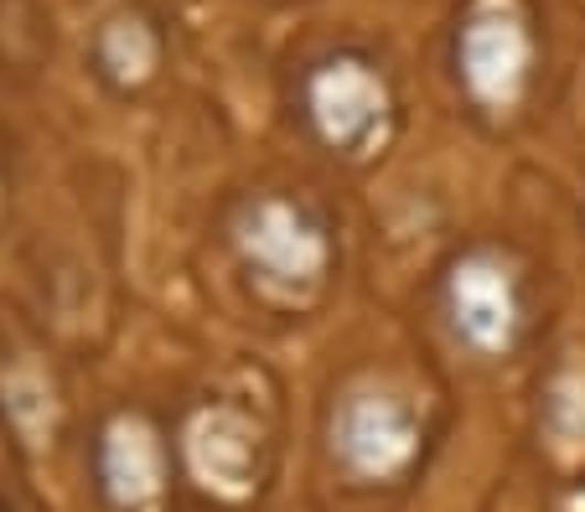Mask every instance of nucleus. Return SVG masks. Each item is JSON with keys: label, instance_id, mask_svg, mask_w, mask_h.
I'll return each mask as SVG.
<instances>
[{"label": "nucleus", "instance_id": "nucleus-10", "mask_svg": "<svg viewBox=\"0 0 585 512\" xmlns=\"http://www.w3.org/2000/svg\"><path fill=\"white\" fill-rule=\"evenodd\" d=\"M534 440L550 471L585 481V347L560 352L539 378Z\"/></svg>", "mask_w": 585, "mask_h": 512}, {"label": "nucleus", "instance_id": "nucleus-8", "mask_svg": "<svg viewBox=\"0 0 585 512\" xmlns=\"http://www.w3.org/2000/svg\"><path fill=\"white\" fill-rule=\"evenodd\" d=\"M68 383L32 331L0 337V420L21 450H57L68 435Z\"/></svg>", "mask_w": 585, "mask_h": 512}, {"label": "nucleus", "instance_id": "nucleus-7", "mask_svg": "<svg viewBox=\"0 0 585 512\" xmlns=\"http://www.w3.org/2000/svg\"><path fill=\"white\" fill-rule=\"evenodd\" d=\"M534 21L523 17L518 0H477L462 21H456V47H451V68L462 88L466 109L483 124L513 120L529 104L534 88Z\"/></svg>", "mask_w": 585, "mask_h": 512}, {"label": "nucleus", "instance_id": "nucleus-1", "mask_svg": "<svg viewBox=\"0 0 585 512\" xmlns=\"http://www.w3.org/2000/svg\"><path fill=\"white\" fill-rule=\"evenodd\" d=\"M218 243L243 301L270 322H316L343 280V222L327 197L291 182H264L228 197Z\"/></svg>", "mask_w": 585, "mask_h": 512}, {"label": "nucleus", "instance_id": "nucleus-11", "mask_svg": "<svg viewBox=\"0 0 585 512\" xmlns=\"http://www.w3.org/2000/svg\"><path fill=\"white\" fill-rule=\"evenodd\" d=\"M11 218V161H6V145H0V228Z\"/></svg>", "mask_w": 585, "mask_h": 512}, {"label": "nucleus", "instance_id": "nucleus-3", "mask_svg": "<svg viewBox=\"0 0 585 512\" xmlns=\"http://www.w3.org/2000/svg\"><path fill=\"white\" fill-rule=\"evenodd\" d=\"M182 492L207 512H254L280 477V389L259 368H228L172 414Z\"/></svg>", "mask_w": 585, "mask_h": 512}, {"label": "nucleus", "instance_id": "nucleus-9", "mask_svg": "<svg viewBox=\"0 0 585 512\" xmlns=\"http://www.w3.org/2000/svg\"><path fill=\"white\" fill-rule=\"evenodd\" d=\"M88 73L99 78L104 94L115 99H140L161 84L166 73V26L145 6H120L104 17L88 36Z\"/></svg>", "mask_w": 585, "mask_h": 512}, {"label": "nucleus", "instance_id": "nucleus-12", "mask_svg": "<svg viewBox=\"0 0 585 512\" xmlns=\"http://www.w3.org/2000/svg\"><path fill=\"white\" fill-rule=\"evenodd\" d=\"M0 512H6V508H0Z\"/></svg>", "mask_w": 585, "mask_h": 512}, {"label": "nucleus", "instance_id": "nucleus-6", "mask_svg": "<svg viewBox=\"0 0 585 512\" xmlns=\"http://www.w3.org/2000/svg\"><path fill=\"white\" fill-rule=\"evenodd\" d=\"M84 471L99 512H176L182 502L172 420L136 399H120L94 414Z\"/></svg>", "mask_w": 585, "mask_h": 512}, {"label": "nucleus", "instance_id": "nucleus-4", "mask_svg": "<svg viewBox=\"0 0 585 512\" xmlns=\"http://www.w3.org/2000/svg\"><path fill=\"white\" fill-rule=\"evenodd\" d=\"M291 120L327 161L373 166L404 124V99L383 57L362 47H332L295 73Z\"/></svg>", "mask_w": 585, "mask_h": 512}, {"label": "nucleus", "instance_id": "nucleus-2", "mask_svg": "<svg viewBox=\"0 0 585 512\" xmlns=\"http://www.w3.org/2000/svg\"><path fill=\"white\" fill-rule=\"evenodd\" d=\"M446 429L441 383L404 362H358L322 410V461L347 492L399 497L431 466Z\"/></svg>", "mask_w": 585, "mask_h": 512}, {"label": "nucleus", "instance_id": "nucleus-5", "mask_svg": "<svg viewBox=\"0 0 585 512\" xmlns=\"http://www.w3.org/2000/svg\"><path fill=\"white\" fill-rule=\"evenodd\" d=\"M435 316L472 362L518 358L539 326L534 264L502 239H472L435 274Z\"/></svg>", "mask_w": 585, "mask_h": 512}]
</instances>
